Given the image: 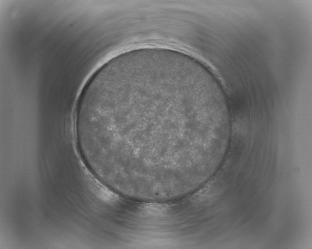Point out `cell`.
<instances>
[{
  "label": "cell",
  "mask_w": 312,
  "mask_h": 249,
  "mask_svg": "<svg viewBox=\"0 0 312 249\" xmlns=\"http://www.w3.org/2000/svg\"><path fill=\"white\" fill-rule=\"evenodd\" d=\"M130 127L160 166L186 157L187 145L202 144L209 129L205 101L167 87L130 91Z\"/></svg>",
  "instance_id": "obj_1"
}]
</instances>
